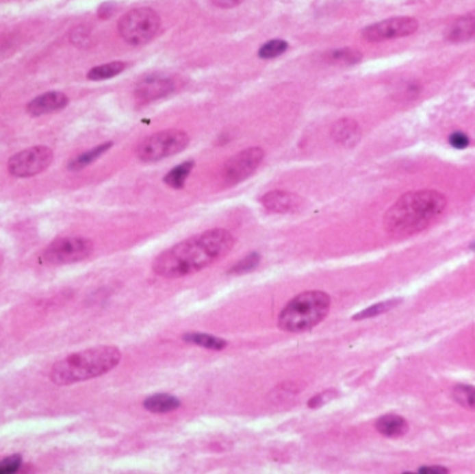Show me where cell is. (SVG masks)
<instances>
[{
  "instance_id": "6da1fadb",
  "label": "cell",
  "mask_w": 475,
  "mask_h": 474,
  "mask_svg": "<svg viewBox=\"0 0 475 474\" xmlns=\"http://www.w3.org/2000/svg\"><path fill=\"white\" fill-rule=\"evenodd\" d=\"M233 247V236L222 228H214L191 236L160 253L153 271L164 278H181L195 274L227 256Z\"/></svg>"
},
{
  "instance_id": "7a4b0ae2",
  "label": "cell",
  "mask_w": 475,
  "mask_h": 474,
  "mask_svg": "<svg viewBox=\"0 0 475 474\" xmlns=\"http://www.w3.org/2000/svg\"><path fill=\"white\" fill-rule=\"evenodd\" d=\"M448 205L435 189H420L402 195L385 213V229L395 235H413L437 221Z\"/></svg>"
},
{
  "instance_id": "3957f363",
  "label": "cell",
  "mask_w": 475,
  "mask_h": 474,
  "mask_svg": "<svg viewBox=\"0 0 475 474\" xmlns=\"http://www.w3.org/2000/svg\"><path fill=\"white\" fill-rule=\"evenodd\" d=\"M121 362L116 347H97L66 356L53 364L51 380L57 386H70L90 380L113 370Z\"/></svg>"
},
{
  "instance_id": "277c9868",
  "label": "cell",
  "mask_w": 475,
  "mask_h": 474,
  "mask_svg": "<svg viewBox=\"0 0 475 474\" xmlns=\"http://www.w3.org/2000/svg\"><path fill=\"white\" fill-rule=\"evenodd\" d=\"M331 308V297L322 291L296 295L278 316V327L287 333H305L318 325Z\"/></svg>"
},
{
  "instance_id": "5b68a950",
  "label": "cell",
  "mask_w": 475,
  "mask_h": 474,
  "mask_svg": "<svg viewBox=\"0 0 475 474\" xmlns=\"http://www.w3.org/2000/svg\"><path fill=\"white\" fill-rule=\"evenodd\" d=\"M189 144V136L182 129H164L148 136L136 148L140 162L155 163L182 152Z\"/></svg>"
},
{
  "instance_id": "8992f818",
  "label": "cell",
  "mask_w": 475,
  "mask_h": 474,
  "mask_svg": "<svg viewBox=\"0 0 475 474\" xmlns=\"http://www.w3.org/2000/svg\"><path fill=\"white\" fill-rule=\"evenodd\" d=\"M162 20L159 14L149 8H139L124 14L118 23L121 38L133 46L151 42L160 31Z\"/></svg>"
},
{
  "instance_id": "52a82bcc",
  "label": "cell",
  "mask_w": 475,
  "mask_h": 474,
  "mask_svg": "<svg viewBox=\"0 0 475 474\" xmlns=\"http://www.w3.org/2000/svg\"><path fill=\"white\" fill-rule=\"evenodd\" d=\"M93 244L82 236H63L53 241L43 252V260L47 264L60 266L81 262L90 256Z\"/></svg>"
},
{
  "instance_id": "ba28073f",
  "label": "cell",
  "mask_w": 475,
  "mask_h": 474,
  "mask_svg": "<svg viewBox=\"0 0 475 474\" xmlns=\"http://www.w3.org/2000/svg\"><path fill=\"white\" fill-rule=\"evenodd\" d=\"M263 159L264 151L259 147H252L233 155L222 167V182L227 186H232L248 179L260 167Z\"/></svg>"
},
{
  "instance_id": "9c48e42d",
  "label": "cell",
  "mask_w": 475,
  "mask_h": 474,
  "mask_svg": "<svg viewBox=\"0 0 475 474\" xmlns=\"http://www.w3.org/2000/svg\"><path fill=\"white\" fill-rule=\"evenodd\" d=\"M53 160V152L47 147H34L14 155L9 163V173L18 178H27L44 171Z\"/></svg>"
},
{
  "instance_id": "30bf717a",
  "label": "cell",
  "mask_w": 475,
  "mask_h": 474,
  "mask_svg": "<svg viewBox=\"0 0 475 474\" xmlns=\"http://www.w3.org/2000/svg\"><path fill=\"white\" fill-rule=\"evenodd\" d=\"M418 29V21L413 17H392L365 27L361 36L367 42H384L413 35Z\"/></svg>"
},
{
  "instance_id": "8fae6325",
  "label": "cell",
  "mask_w": 475,
  "mask_h": 474,
  "mask_svg": "<svg viewBox=\"0 0 475 474\" xmlns=\"http://www.w3.org/2000/svg\"><path fill=\"white\" fill-rule=\"evenodd\" d=\"M178 86V79L171 75L155 74L140 81L135 89V97L140 102H153L168 97Z\"/></svg>"
},
{
  "instance_id": "7c38bea8",
  "label": "cell",
  "mask_w": 475,
  "mask_h": 474,
  "mask_svg": "<svg viewBox=\"0 0 475 474\" xmlns=\"http://www.w3.org/2000/svg\"><path fill=\"white\" fill-rule=\"evenodd\" d=\"M68 103V98L63 92H47L40 95V97L32 99L28 105H27V112L31 116H43V114H49L57 110H62L63 108H66Z\"/></svg>"
},
{
  "instance_id": "4fadbf2b",
  "label": "cell",
  "mask_w": 475,
  "mask_h": 474,
  "mask_svg": "<svg viewBox=\"0 0 475 474\" xmlns=\"http://www.w3.org/2000/svg\"><path fill=\"white\" fill-rule=\"evenodd\" d=\"M261 205L271 213H290L298 210L302 199L288 191H271L261 198Z\"/></svg>"
},
{
  "instance_id": "5bb4252c",
  "label": "cell",
  "mask_w": 475,
  "mask_h": 474,
  "mask_svg": "<svg viewBox=\"0 0 475 474\" xmlns=\"http://www.w3.org/2000/svg\"><path fill=\"white\" fill-rule=\"evenodd\" d=\"M331 136L337 144L352 148L361 138V129L359 124L352 118H341L331 128Z\"/></svg>"
},
{
  "instance_id": "9a60e30c",
  "label": "cell",
  "mask_w": 475,
  "mask_h": 474,
  "mask_svg": "<svg viewBox=\"0 0 475 474\" xmlns=\"http://www.w3.org/2000/svg\"><path fill=\"white\" fill-rule=\"evenodd\" d=\"M446 39L452 43H463L475 39V10L456 18L446 31Z\"/></svg>"
},
{
  "instance_id": "2e32d148",
  "label": "cell",
  "mask_w": 475,
  "mask_h": 474,
  "mask_svg": "<svg viewBox=\"0 0 475 474\" xmlns=\"http://www.w3.org/2000/svg\"><path fill=\"white\" fill-rule=\"evenodd\" d=\"M375 429L379 434H383L384 437L399 438L407 433L409 424H407L405 417L391 413V414H385L383 417H379L375 423Z\"/></svg>"
},
{
  "instance_id": "e0dca14e",
  "label": "cell",
  "mask_w": 475,
  "mask_h": 474,
  "mask_svg": "<svg viewBox=\"0 0 475 474\" xmlns=\"http://www.w3.org/2000/svg\"><path fill=\"white\" fill-rule=\"evenodd\" d=\"M181 405L179 399L170 394H155L145 399L144 406L152 413H168L178 409Z\"/></svg>"
},
{
  "instance_id": "ac0fdd59",
  "label": "cell",
  "mask_w": 475,
  "mask_h": 474,
  "mask_svg": "<svg viewBox=\"0 0 475 474\" xmlns=\"http://www.w3.org/2000/svg\"><path fill=\"white\" fill-rule=\"evenodd\" d=\"M183 341L194 344L202 348H207V349H214V351H221L224 348H227V341L210 336V334H203V333H186L183 336Z\"/></svg>"
},
{
  "instance_id": "d6986e66",
  "label": "cell",
  "mask_w": 475,
  "mask_h": 474,
  "mask_svg": "<svg viewBox=\"0 0 475 474\" xmlns=\"http://www.w3.org/2000/svg\"><path fill=\"white\" fill-rule=\"evenodd\" d=\"M112 145H113L112 142H107V144H102V145H99L97 148L90 149L89 152H85V153L79 155L78 158H75V159H73L70 162V164H68L70 170H81V169L89 166L94 160H98L103 153H106L112 148Z\"/></svg>"
},
{
  "instance_id": "ffe728a7",
  "label": "cell",
  "mask_w": 475,
  "mask_h": 474,
  "mask_svg": "<svg viewBox=\"0 0 475 474\" xmlns=\"http://www.w3.org/2000/svg\"><path fill=\"white\" fill-rule=\"evenodd\" d=\"M125 67H127V64L123 62H112L107 64H102L98 67H93L88 73V78L92 81L109 79V78H113V77L121 74L125 70Z\"/></svg>"
},
{
  "instance_id": "44dd1931",
  "label": "cell",
  "mask_w": 475,
  "mask_h": 474,
  "mask_svg": "<svg viewBox=\"0 0 475 474\" xmlns=\"http://www.w3.org/2000/svg\"><path fill=\"white\" fill-rule=\"evenodd\" d=\"M194 166H195V163H194L192 160L185 162V163L177 166L175 169H172V170L164 177V182H166L168 186L175 188V189L183 188L185 181H186L188 175L191 174Z\"/></svg>"
},
{
  "instance_id": "7402d4cb",
  "label": "cell",
  "mask_w": 475,
  "mask_h": 474,
  "mask_svg": "<svg viewBox=\"0 0 475 474\" xmlns=\"http://www.w3.org/2000/svg\"><path fill=\"white\" fill-rule=\"evenodd\" d=\"M399 303H400V299H389V301L379 302V303L372 305V306L359 312L357 314H355L353 320L359 321V320H365V319H371V317H375V316H379V314H384V313L395 309Z\"/></svg>"
},
{
  "instance_id": "603a6c76",
  "label": "cell",
  "mask_w": 475,
  "mask_h": 474,
  "mask_svg": "<svg viewBox=\"0 0 475 474\" xmlns=\"http://www.w3.org/2000/svg\"><path fill=\"white\" fill-rule=\"evenodd\" d=\"M453 399L465 409L475 410V387L471 386H456L452 390Z\"/></svg>"
},
{
  "instance_id": "cb8c5ba5",
  "label": "cell",
  "mask_w": 475,
  "mask_h": 474,
  "mask_svg": "<svg viewBox=\"0 0 475 474\" xmlns=\"http://www.w3.org/2000/svg\"><path fill=\"white\" fill-rule=\"evenodd\" d=\"M361 53L359 51L350 49V47H345V49L331 52L328 56V60L334 64H342V66H350L356 64L361 60Z\"/></svg>"
},
{
  "instance_id": "d4e9b609",
  "label": "cell",
  "mask_w": 475,
  "mask_h": 474,
  "mask_svg": "<svg viewBox=\"0 0 475 474\" xmlns=\"http://www.w3.org/2000/svg\"><path fill=\"white\" fill-rule=\"evenodd\" d=\"M287 49H288L287 42L282 40V39H272L260 47L259 58L264 59V60L274 59V58H278L282 53L287 52Z\"/></svg>"
},
{
  "instance_id": "484cf974",
  "label": "cell",
  "mask_w": 475,
  "mask_h": 474,
  "mask_svg": "<svg viewBox=\"0 0 475 474\" xmlns=\"http://www.w3.org/2000/svg\"><path fill=\"white\" fill-rule=\"evenodd\" d=\"M260 263V255L259 253H251L248 255L246 258H244L241 262H238L231 270H229V274H236V275H241V274H246V273H251L253 271Z\"/></svg>"
},
{
  "instance_id": "4316f807",
  "label": "cell",
  "mask_w": 475,
  "mask_h": 474,
  "mask_svg": "<svg viewBox=\"0 0 475 474\" xmlns=\"http://www.w3.org/2000/svg\"><path fill=\"white\" fill-rule=\"evenodd\" d=\"M23 464V459L20 455H12L8 456L0 462V474H13L20 470Z\"/></svg>"
},
{
  "instance_id": "83f0119b",
  "label": "cell",
  "mask_w": 475,
  "mask_h": 474,
  "mask_svg": "<svg viewBox=\"0 0 475 474\" xmlns=\"http://www.w3.org/2000/svg\"><path fill=\"white\" fill-rule=\"evenodd\" d=\"M334 397H335V392L332 391V390L324 391V392H321V394L313 397V398L309 401V408H311V409L321 408L322 405H325L326 402H329Z\"/></svg>"
},
{
  "instance_id": "f1b7e54d",
  "label": "cell",
  "mask_w": 475,
  "mask_h": 474,
  "mask_svg": "<svg viewBox=\"0 0 475 474\" xmlns=\"http://www.w3.org/2000/svg\"><path fill=\"white\" fill-rule=\"evenodd\" d=\"M449 144L456 149H465L470 145V139L463 132H454L449 136Z\"/></svg>"
},
{
  "instance_id": "f546056e",
  "label": "cell",
  "mask_w": 475,
  "mask_h": 474,
  "mask_svg": "<svg viewBox=\"0 0 475 474\" xmlns=\"http://www.w3.org/2000/svg\"><path fill=\"white\" fill-rule=\"evenodd\" d=\"M71 40L74 45L77 46H85L88 45V40H89V32L88 29L79 27V28H75L71 34Z\"/></svg>"
},
{
  "instance_id": "4dcf8cb0",
  "label": "cell",
  "mask_w": 475,
  "mask_h": 474,
  "mask_svg": "<svg viewBox=\"0 0 475 474\" xmlns=\"http://www.w3.org/2000/svg\"><path fill=\"white\" fill-rule=\"evenodd\" d=\"M418 473L421 474H446L449 470L444 466H422L418 469Z\"/></svg>"
},
{
  "instance_id": "1f68e13d",
  "label": "cell",
  "mask_w": 475,
  "mask_h": 474,
  "mask_svg": "<svg viewBox=\"0 0 475 474\" xmlns=\"http://www.w3.org/2000/svg\"><path fill=\"white\" fill-rule=\"evenodd\" d=\"M211 2L221 9H232V8L240 6L244 0H211Z\"/></svg>"
},
{
  "instance_id": "d6a6232c",
  "label": "cell",
  "mask_w": 475,
  "mask_h": 474,
  "mask_svg": "<svg viewBox=\"0 0 475 474\" xmlns=\"http://www.w3.org/2000/svg\"><path fill=\"white\" fill-rule=\"evenodd\" d=\"M2 263H3V258H2V255H0V266H2Z\"/></svg>"
}]
</instances>
